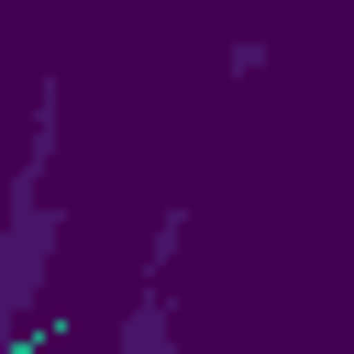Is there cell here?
<instances>
[{"label":"cell","mask_w":354,"mask_h":354,"mask_svg":"<svg viewBox=\"0 0 354 354\" xmlns=\"http://www.w3.org/2000/svg\"><path fill=\"white\" fill-rule=\"evenodd\" d=\"M44 254H55V210H44L33 177H22V199H11V254H0V321H22V299L44 288Z\"/></svg>","instance_id":"cell-1"},{"label":"cell","mask_w":354,"mask_h":354,"mask_svg":"<svg viewBox=\"0 0 354 354\" xmlns=\"http://www.w3.org/2000/svg\"><path fill=\"white\" fill-rule=\"evenodd\" d=\"M133 354H166V299H155V288L133 299Z\"/></svg>","instance_id":"cell-2"}]
</instances>
